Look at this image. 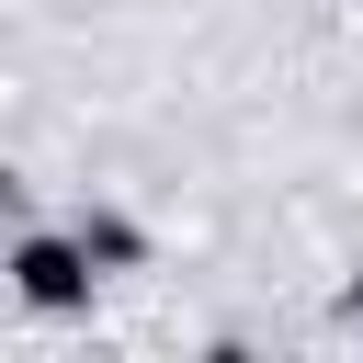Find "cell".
<instances>
[{"mask_svg":"<svg viewBox=\"0 0 363 363\" xmlns=\"http://www.w3.org/2000/svg\"><path fill=\"white\" fill-rule=\"evenodd\" d=\"M11 284L34 306H91V238H23L11 250Z\"/></svg>","mask_w":363,"mask_h":363,"instance_id":"obj_1","label":"cell"}]
</instances>
